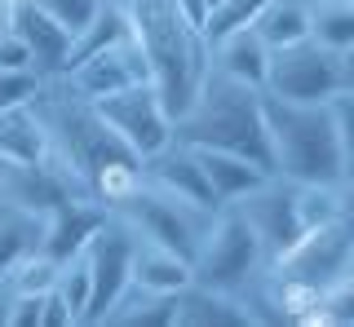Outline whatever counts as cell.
I'll return each mask as SVG.
<instances>
[{"label":"cell","mask_w":354,"mask_h":327,"mask_svg":"<svg viewBox=\"0 0 354 327\" xmlns=\"http://www.w3.org/2000/svg\"><path fill=\"white\" fill-rule=\"evenodd\" d=\"M31 111L40 115L44 128V159L71 186V195L111 212L142 181V159L106 128L97 106L75 97L58 75L40 80Z\"/></svg>","instance_id":"6da1fadb"},{"label":"cell","mask_w":354,"mask_h":327,"mask_svg":"<svg viewBox=\"0 0 354 327\" xmlns=\"http://www.w3.org/2000/svg\"><path fill=\"white\" fill-rule=\"evenodd\" d=\"M270 164L288 181L350 186L354 172V93L332 102H283L261 93Z\"/></svg>","instance_id":"7a4b0ae2"},{"label":"cell","mask_w":354,"mask_h":327,"mask_svg":"<svg viewBox=\"0 0 354 327\" xmlns=\"http://www.w3.org/2000/svg\"><path fill=\"white\" fill-rule=\"evenodd\" d=\"M129 23V36L138 40L147 58L151 84L160 102L177 115L195 97L199 80L208 75V40L177 0H115Z\"/></svg>","instance_id":"3957f363"},{"label":"cell","mask_w":354,"mask_h":327,"mask_svg":"<svg viewBox=\"0 0 354 327\" xmlns=\"http://www.w3.org/2000/svg\"><path fill=\"white\" fill-rule=\"evenodd\" d=\"M173 137L195 150H230V155L252 159L257 168L274 172L270 164V137H266V111L261 89L239 84L230 75L208 67L195 97L173 115Z\"/></svg>","instance_id":"277c9868"},{"label":"cell","mask_w":354,"mask_h":327,"mask_svg":"<svg viewBox=\"0 0 354 327\" xmlns=\"http://www.w3.org/2000/svg\"><path fill=\"white\" fill-rule=\"evenodd\" d=\"M261 93L283 102H332L341 93H354V49H328L310 36L270 49Z\"/></svg>","instance_id":"5b68a950"},{"label":"cell","mask_w":354,"mask_h":327,"mask_svg":"<svg viewBox=\"0 0 354 327\" xmlns=\"http://www.w3.org/2000/svg\"><path fill=\"white\" fill-rule=\"evenodd\" d=\"M213 212L217 208H199V204L182 199V195H173V190H164V186H151L147 177H142L138 186H133L124 199L111 208V217H120V221H124L138 239L160 244V248H169V252L186 257V261L195 257L199 235L208 230Z\"/></svg>","instance_id":"8992f818"},{"label":"cell","mask_w":354,"mask_h":327,"mask_svg":"<svg viewBox=\"0 0 354 327\" xmlns=\"http://www.w3.org/2000/svg\"><path fill=\"white\" fill-rule=\"evenodd\" d=\"M261 270H266V252H261L257 235L248 230V221L230 204H221L213 212V221H208V230L199 235V248L191 257V283H204V288L235 297Z\"/></svg>","instance_id":"52a82bcc"},{"label":"cell","mask_w":354,"mask_h":327,"mask_svg":"<svg viewBox=\"0 0 354 327\" xmlns=\"http://www.w3.org/2000/svg\"><path fill=\"white\" fill-rule=\"evenodd\" d=\"M270 270L283 279L310 283V288H332L341 279H354V221L337 217V221L310 226L283 257L270 261Z\"/></svg>","instance_id":"ba28073f"},{"label":"cell","mask_w":354,"mask_h":327,"mask_svg":"<svg viewBox=\"0 0 354 327\" xmlns=\"http://www.w3.org/2000/svg\"><path fill=\"white\" fill-rule=\"evenodd\" d=\"M133 230L120 217H102L93 226V235L84 239L80 257L88 266V310H84V327H102L106 310L115 305V297L129 288V266H133Z\"/></svg>","instance_id":"9c48e42d"},{"label":"cell","mask_w":354,"mask_h":327,"mask_svg":"<svg viewBox=\"0 0 354 327\" xmlns=\"http://www.w3.org/2000/svg\"><path fill=\"white\" fill-rule=\"evenodd\" d=\"M230 208H235L243 221H248V230L257 235V244L266 252V266H270L274 257H283L288 248L306 235L301 217H297V181L279 177V172H266L257 186L248 195H239Z\"/></svg>","instance_id":"30bf717a"},{"label":"cell","mask_w":354,"mask_h":327,"mask_svg":"<svg viewBox=\"0 0 354 327\" xmlns=\"http://www.w3.org/2000/svg\"><path fill=\"white\" fill-rule=\"evenodd\" d=\"M93 106H97V115L106 119V128L124 141L138 159H147L151 150H160L164 141L173 137V115H169V106L160 102V93H155L151 80L129 84V89H120V93H106V97H97Z\"/></svg>","instance_id":"8fae6325"},{"label":"cell","mask_w":354,"mask_h":327,"mask_svg":"<svg viewBox=\"0 0 354 327\" xmlns=\"http://www.w3.org/2000/svg\"><path fill=\"white\" fill-rule=\"evenodd\" d=\"M58 80H62L75 97L97 102V97H106V93H120V89H129V84L151 80V71H147V58H142L138 40L124 31V36L111 40L106 49L88 53V58H80V62H71V67H66Z\"/></svg>","instance_id":"7c38bea8"},{"label":"cell","mask_w":354,"mask_h":327,"mask_svg":"<svg viewBox=\"0 0 354 327\" xmlns=\"http://www.w3.org/2000/svg\"><path fill=\"white\" fill-rule=\"evenodd\" d=\"M142 177H147L151 186H164V190L182 195V199L199 204V208H217L213 190H208V181H204V168H199L195 146H186V141H177V137H169L160 150H151V155L142 159Z\"/></svg>","instance_id":"4fadbf2b"},{"label":"cell","mask_w":354,"mask_h":327,"mask_svg":"<svg viewBox=\"0 0 354 327\" xmlns=\"http://www.w3.org/2000/svg\"><path fill=\"white\" fill-rule=\"evenodd\" d=\"M14 36L27 45L31 53V71L40 75V80H53V75H62L66 67V53H71V31L58 27L44 9H36L31 0H22L18 14H14Z\"/></svg>","instance_id":"5bb4252c"},{"label":"cell","mask_w":354,"mask_h":327,"mask_svg":"<svg viewBox=\"0 0 354 327\" xmlns=\"http://www.w3.org/2000/svg\"><path fill=\"white\" fill-rule=\"evenodd\" d=\"M266 62H270V49L261 45V36L252 27L226 31V36L208 40V67L221 71V75H230V80H239V84L261 89V84H266Z\"/></svg>","instance_id":"9a60e30c"},{"label":"cell","mask_w":354,"mask_h":327,"mask_svg":"<svg viewBox=\"0 0 354 327\" xmlns=\"http://www.w3.org/2000/svg\"><path fill=\"white\" fill-rule=\"evenodd\" d=\"M177 327H248V314H243L239 297H230V292L186 283L177 292Z\"/></svg>","instance_id":"2e32d148"},{"label":"cell","mask_w":354,"mask_h":327,"mask_svg":"<svg viewBox=\"0 0 354 327\" xmlns=\"http://www.w3.org/2000/svg\"><path fill=\"white\" fill-rule=\"evenodd\" d=\"M102 327H177V292H151L129 283L106 310Z\"/></svg>","instance_id":"e0dca14e"},{"label":"cell","mask_w":354,"mask_h":327,"mask_svg":"<svg viewBox=\"0 0 354 327\" xmlns=\"http://www.w3.org/2000/svg\"><path fill=\"white\" fill-rule=\"evenodd\" d=\"M133 239H138V235H133ZM129 283L151 288V292H182L186 283H191V261L177 257V252H169V248H160V244L138 239V244H133Z\"/></svg>","instance_id":"ac0fdd59"},{"label":"cell","mask_w":354,"mask_h":327,"mask_svg":"<svg viewBox=\"0 0 354 327\" xmlns=\"http://www.w3.org/2000/svg\"><path fill=\"white\" fill-rule=\"evenodd\" d=\"M195 155H199V168H204V181L213 190L217 208L221 204H235L239 195H248L266 177V168H257L243 155H230V150H195Z\"/></svg>","instance_id":"d6986e66"},{"label":"cell","mask_w":354,"mask_h":327,"mask_svg":"<svg viewBox=\"0 0 354 327\" xmlns=\"http://www.w3.org/2000/svg\"><path fill=\"white\" fill-rule=\"evenodd\" d=\"M40 239H44V217L40 212L0 204V275H9L22 257L40 252Z\"/></svg>","instance_id":"ffe728a7"},{"label":"cell","mask_w":354,"mask_h":327,"mask_svg":"<svg viewBox=\"0 0 354 327\" xmlns=\"http://www.w3.org/2000/svg\"><path fill=\"white\" fill-rule=\"evenodd\" d=\"M252 31L266 49H283L310 36V5L306 0H266L261 14L252 18Z\"/></svg>","instance_id":"44dd1931"},{"label":"cell","mask_w":354,"mask_h":327,"mask_svg":"<svg viewBox=\"0 0 354 327\" xmlns=\"http://www.w3.org/2000/svg\"><path fill=\"white\" fill-rule=\"evenodd\" d=\"M0 159H22V164L44 159V128L31 102L0 111Z\"/></svg>","instance_id":"7402d4cb"},{"label":"cell","mask_w":354,"mask_h":327,"mask_svg":"<svg viewBox=\"0 0 354 327\" xmlns=\"http://www.w3.org/2000/svg\"><path fill=\"white\" fill-rule=\"evenodd\" d=\"M310 40L328 49H354V0H315L310 5Z\"/></svg>","instance_id":"603a6c76"},{"label":"cell","mask_w":354,"mask_h":327,"mask_svg":"<svg viewBox=\"0 0 354 327\" xmlns=\"http://www.w3.org/2000/svg\"><path fill=\"white\" fill-rule=\"evenodd\" d=\"M53 292L66 301V310L75 314V327H84V310H88V266L80 252H71L66 261H58V275L49 283Z\"/></svg>","instance_id":"cb8c5ba5"},{"label":"cell","mask_w":354,"mask_h":327,"mask_svg":"<svg viewBox=\"0 0 354 327\" xmlns=\"http://www.w3.org/2000/svg\"><path fill=\"white\" fill-rule=\"evenodd\" d=\"M261 5H266V0H217V5H208L204 40H217V36H226V31L252 27V18L261 14Z\"/></svg>","instance_id":"d4e9b609"},{"label":"cell","mask_w":354,"mask_h":327,"mask_svg":"<svg viewBox=\"0 0 354 327\" xmlns=\"http://www.w3.org/2000/svg\"><path fill=\"white\" fill-rule=\"evenodd\" d=\"M31 5L36 9H44V14L53 18V23L58 27H66L75 36V31H80L88 18L97 14V9H102V0H31Z\"/></svg>","instance_id":"484cf974"},{"label":"cell","mask_w":354,"mask_h":327,"mask_svg":"<svg viewBox=\"0 0 354 327\" xmlns=\"http://www.w3.org/2000/svg\"><path fill=\"white\" fill-rule=\"evenodd\" d=\"M36 89H40V75L36 71H5V67H0V111L31 102Z\"/></svg>","instance_id":"4316f807"},{"label":"cell","mask_w":354,"mask_h":327,"mask_svg":"<svg viewBox=\"0 0 354 327\" xmlns=\"http://www.w3.org/2000/svg\"><path fill=\"white\" fill-rule=\"evenodd\" d=\"M0 67L5 71H31V53L14 31H0Z\"/></svg>","instance_id":"83f0119b"},{"label":"cell","mask_w":354,"mask_h":327,"mask_svg":"<svg viewBox=\"0 0 354 327\" xmlns=\"http://www.w3.org/2000/svg\"><path fill=\"white\" fill-rule=\"evenodd\" d=\"M14 14H18V0H0V31H14Z\"/></svg>","instance_id":"f1b7e54d"},{"label":"cell","mask_w":354,"mask_h":327,"mask_svg":"<svg viewBox=\"0 0 354 327\" xmlns=\"http://www.w3.org/2000/svg\"><path fill=\"white\" fill-rule=\"evenodd\" d=\"M9 297H14V288H9V279L0 275V327H5V314H9Z\"/></svg>","instance_id":"f546056e"},{"label":"cell","mask_w":354,"mask_h":327,"mask_svg":"<svg viewBox=\"0 0 354 327\" xmlns=\"http://www.w3.org/2000/svg\"><path fill=\"white\" fill-rule=\"evenodd\" d=\"M208 5H217V0H208Z\"/></svg>","instance_id":"4dcf8cb0"},{"label":"cell","mask_w":354,"mask_h":327,"mask_svg":"<svg viewBox=\"0 0 354 327\" xmlns=\"http://www.w3.org/2000/svg\"><path fill=\"white\" fill-rule=\"evenodd\" d=\"M306 5H315V0H306Z\"/></svg>","instance_id":"1f68e13d"},{"label":"cell","mask_w":354,"mask_h":327,"mask_svg":"<svg viewBox=\"0 0 354 327\" xmlns=\"http://www.w3.org/2000/svg\"><path fill=\"white\" fill-rule=\"evenodd\" d=\"M18 5H22V0H18Z\"/></svg>","instance_id":"d6a6232c"}]
</instances>
